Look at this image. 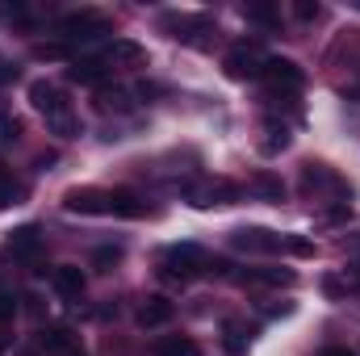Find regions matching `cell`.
I'll list each match as a JSON object with an SVG mask.
<instances>
[{
  "mask_svg": "<svg viewBox=\"0 0 360 356\" xmlns=\"http://www.w3.org/2000/svg\"><path fill=\"white\" fill-rule=\"evenodd\" d=\"M55 34H59V42H68V46H84V42H96V38L113 34V21H109L101 8H76V13H63V17L55 21Z\"/></svg>",
  "mask_w": 360,
  "mask_h": 356,
  "instance_id": "obj_1",
  "label": "cell"
},
{
  "mask_svg": "<svg viewBox=\"0 0 360 356\" xmlns=\"http://www.w3.org/2000/svg\"><path fill=\"white\" fill-rule=\"evenodd\" d=\"M160 30H168L172 38L188 42V46H205L210 34H214V17L210 13H164Z\"/></svg>",
  "mask_w": 360,
  "mask_h": 356,
  "instance_id": "obj_2",
  "label": "cell"
},
{
  "mask_svg": "<svg viewBox=\"0 0 360 356\" xmlns=\"http://www.w3.org/2000/svg\"><path fill=\"white\" fill-rule=\"evenodd\" d=\"M260 80L269 84L272 96H297L302 84H306V72L293 63V59H281V55H269L264 68H260Z\"/></svg>",
  "mask_w": 360,
  "mask_h": 356,
  "instance_id": "obj_3",
  "label": "cell"
},
{
  "mask_svg": "<svg viewBox=\"0 0 360 356\" xmlns=\"http://www.w3.org/2000/svg\"><path fill=\"white\" fill-rule=\"evenodd\" d=\"M205 252L197 248V243H172L168 252H164V276L168 281H193V276H201L205 272Z\"/></svg>",
  "mask_w": 360,
  "mask_h": 356,
  "instance_id": "obj_4",
  "label": "cell"
},
{
  "mask_svg": "<svg viewBox=\"0 0 360 356\" xmlns=\"http://www.w3.org/2000/svg\"><path fill=\"white\" fill-rule=\"evenodd\" d=\"M184 197H188V205L210 210V205H235L243 197V189L231 180H201V184H184Z\"/></svg>",
  "mask_w": 360,
  "mask_h": 356,
  "instance_id": "obj_5",
  "label": "cell"
},
{
  "mask_svg": "<svg viewBox=\"0 0 360 356\" xmlns=\"http://www.w3.org/2000/svg\"><path fill=\"white\" fill-rule=\"evenodd\" d=\"M63 210L68 214H84V218H101V214H109V189L76 184V189L63 193Z\"/></svg>",
  "mask_w": 360,
  "mask_h": 356,
  "instance_id": "obj_6",
  "label": "cell"
},
{
  "mask_svg": "<svg viewBox=\"0 0 360 356\" xmlns=\"http://www.w3.org/2000/svg\"><path fill=\"white\" fill-rule=\"evenodd\" d=\"M231 248L248 252V256H272V252H281V235L269 231V227H235L231 231Z\"/></svg>",
  "mask_w": 360,
  "mask_h": 356,
  "instance_id": "obj_7",
  "label": "cell"
},
{
  "mask_svg": "<svg viewBox=\"0 0 360 356\" xmlns=\"http://www.w3.org/2000/svg\"><path fill=\"white\" fill-rule=\"evenodd\" d=\"M30 105L51 122V117H63V113H72V101H68V92L59 89V84H51V80H30Z\"/></svg>",
  "mask_w": 360,
  "mask_h": 356,
  "instance_id": "obj_8",
  "label": "cell"
},
{
  "mask_svg": "<svg viewBox=\"0 0 360 356\" xmlns=\"http://www.w3.org/2000/svg\"><path fill=\"white\" fill-rule=\"evenodd\" d=\"M264 59L269 55H260V46H235V51H226V59H222V72L231 76V80H260V68H264Z\"/></svg>",
  "mask_w": 360,
  "mask_h": 356,
  "instance_id": "obj_9",
  "label": "cell"
},
{
  "mask_svg": "<svg viewBox=\"0 0 360 356\" xmlns=\"http://www.w3.org/2000/svg\"><path fill=\"white\" fill-rule=\"evenodd\" d=\"M38 348L46 356H89L84 344H80V336H76L72 327H63V323L42 327V331H38Z\"/></svg>",
  "mask_w": 360,
  "mask_h": 356,
  "instance_id": "obj_10",
  "label": "cell"
},
{
  "mask_svg": "<svg viewBox=\"0 0 360 356\" xmlns=\"http://www.w3.org/2000/svg\"><path fill=\"white\" fill-rule=\"evenodd\" d=\"M4 252L8 256H17V260H38L42 256V231L30 222V227H17V231H8V239H4Z\"/></svg>",
  "mask_w": 360,
  "mask_h": 356,
  "instance_id": "obj_11",
  "label": "cell"
},
{
  "mask_svg": "<svg viewBox=\"0 0 360 356\" xmlns=\"http://www.w3.org/2000/svg\"><path fill=\"white\" fill-rule=\"evenodd\" d=\"M51 285H55V293H59L63 302H80L89 276H84V268L80 265H59L55 272H51Z\"/></svg>",
  "mask_w": 360,
  "mask_h": 356,
  "instance_id": "obj_12",
  "label": "cell"
},
{
  "mask_svg": "<svg viewBox=\"0 0 360 356\" xmlns=\"http://www.w3.org/2000/svg\"><path fill=\"white\" fill-rule=\"evenodd\" d=\"M302 189H306V193H323V189H331L335 197H348V184L335 177L327 164H302Z\"/></svg>",
  "mask_w": 360,
  "mask_h": 356,
  "instance_id": "obj_13",
  "label": "cell"
},
{
  "mask_svg": "<svg viewBox=\"0 0 360 356\" xmlns=\"http://www.w3.org/2000/svg\"><path fill=\"white\" fill-rule=\"evenodd\" d=\"M109 214H113V218H147L151 205H147L134 189H109Z\"/></svg>",
  "mask_w": 360,
  "mask_h": 356,
  "instance_id": "obj_14",
  "label": "cell"
},
{
  "mask_svg": "<svg viewBox=\"0 0 360 356\" xmlns=\"http://www.w3.org/2000/svg\"><path fill=\"white\" fill-rule=\"evenodd\" d=\"M143 55H147V51H143V46L134 42V38H117V34H113V38L105 42V51H101L96 59H101V63H113V68H117V63H143Z\"/></svg>",
  "mask_w": 360,
  "mask_h": 356,
  "instance_id": "obj_15",
  "label": "cell"
},
{
  "mask_svg": "<svg viewBox=\"0 0 360 356\" xmlns=\"http://www.w3.org/2000/svg\"><path fill=\"white\" fill-rule=\"evenodd\" d=\"M172 314H176V302H168V298H147L143 306H139V327L143 331H151V327H164V323H172Z\"/></svg>",
  "mask_w": 360,
  "mask_h": 356,
  "instance_id": "obj_16",
  "label": "cell"
},
{
  "mask_svg": "<svg viewBox=\"0 0 360 356\" xmlns=\"http://www.w3.org/2000/svg\"><path fill=\"white\" fill-rule=\"evenodd\" d=\"M297 281V272L293 268H243L239 272V285H293Z\"/></svg>",
  "mask_w": 360,
  "mask_h": 356,
  "instance_id": "obj_17",
  "label": "cell"
},
{
  "mask_svg": "<svg viewBox=\"0 0 360 356\" xmlns=\"http://www.w3.org/2000/svg\"><path fill=\"white\" fill-rule=\"evenodd\" d=\"M243 21L248 25H260V30H276L281 25V8L272 0H248L243 4Z\"/></svg>",
  "mask_w": 360,
  "mask_h": 356,
  "instance_id": "obj_18",
  "label": "cell"
},
{
  "mask_svg": "<svg viewBox=\"0 0 360 356\" xmlns=\"http://www.w3.org/2000/svg\"><path fill=\"white\" fill-rule=\"evenodd\" d=\"M109 76V63H101L96 55H89V59H76L72 68H68V80L72 84H101Z\"/></svg>",
  "mask_w": 360,
  "mask_h": 356,
  "instance_id": "obj_19",
  "label": "cell"
},
{
  "mask_svg": "<svg viewBox=\"0 0 360 356\" xmlns=\"http://www.w3.org/2000/svg\"><path fill=\"white\" fill-rule=\"evenodd\" d=\"M248 340H252V327H243L239 319L222 323V348H226V356H248Z\"/></svg>",
  "mask_w": 360,
  "mask_h": 356,
  "instance_id": "obj_20",
  "label": "cell"
},
{
  "mask_svg": "<svg viewBox=\"0 0 360 356\" xmlns=\"http://www.w3.org/2000/svg\"><path fill=\"white\" fill-rule=\"evenodd\" d=\"M151 352L155 356H201V348H197V340H188V336H160V340L151 344Z\"/></svg>",
  "mask_w": 360,
  "mask_h": 356,
  "instance_id": "obj_21",
  "label": "cell"
},
{
  "mask_svg": "<svg viewBox=\"0 0 360 356\" xmlns=\"http://www.w3.org/2000/svg\"><path fill=\"white\" fill-rule=\"evenodd\" d=\"M252 193L264 197V201H272V205L285 201V184H281V177H272V172H256V177H252Z\"/></svg>",
  "mask_w": 360,
  "mask_h": 356,
  "instance_id": "obj_22",
  "label": "cell"
},
{
  "mask_svg": "<svg viewBox=\"0 0 360 356\" xmlns=\"http://www.w3.org/2000/svg\"><path fill=\"white\" fill-rule=\"evenodd\" d=\"M21 193H25V189H21V180L13 177V168L0 160V210L17 205V201H21Z\"/></svg>",
  "mask_w": 360,
  "mask_h": 356,
  "instance_id": "obj_23",
  "label": "cell"
},
{
  "mask_svg": "<svg viewBox=\"0 0 360 356\" xmlns=\"http://www.w3.org/2000/svg\"><path fill=\"white\" fill-rule=\"evenodd\" d=\"M38 63H59V59H68V63H76V51L68 46V42H38L34 51H30Z\"/></svg>",
  "mask_w": 360,
  "mask_h": 356,
  "instance_id": "obj_24",
  "label": "cell"
},
{
  "mask_svg": "<svg viewBox=\"0 0 360 356\" xmlns=\"http://www.w3.org/2000/svg\"><path fill=\"white\" fill-rule=\"evenodd\" d=\"M96 109H101V113H109V109L126 113V109H130V92L126 89H101L96 92Z\"/></svg>",
  "mask_w": 360,
  "mask_h": 356,
  "instance_id": "obj_25",
  "label": "cell"
},
{
  "mask_svg": "<svg viewBox=\"0 0 360 356\" xmlns=\"http://www.w3.org/2000/svg\"><path fill=\"white\" fill-rule=\"evenodd\" d=\"M46 130H51V134H59V139H72V134H80V117H76V113L51 117V122H46Z\"/></svg>",
  "mask_w": 360,
  "mask_h": 356,
  "instance_id": "obj_26",
  "label": "cell"
},
{
  "mask_svg": "<svg viewBox=\"0 0 360 356\" xmlns=\"http://www.w3.org/2000/svg\"><path fill=\"white\" fill-rule=\"evenodd\" d=\"M117 260H122V248H117V243H105V248H96V252H92V265L101 268V272H109Z\"/></svg>",
  "mask_w": 360,
  "mask_h": 356,
  "instance_id": "obj_27",
  "label": "cell"
},
{
  "mask_svg": "<svg viewBox=\"0 0 360 356\" xmlns=\"http://www.w3.org/2000/svg\"><path fill=\"white\" fill-rule=\"evenodd\" d=\"M0 21H8V25H30V8H25L21 0H13V4H0Z\"/></svg>",
  "mask_w": 360,
  "mask_h": 356,
  "instance_id": "obj_28",
  "label": "cell"
},
{
  "mask_svg": "<svg viewBox=\"0 0 360 356\" xmlns=\"http://www.w3.org/2000/svg\"><path fill=\"white\" fill-rule=\"evenodd\" d=\"M281 252H289V256H314V243L302 239V235H281Z\"/></svg>",
  "mask_w": 360,
  "mask_h": 356,
  "instance_id": "obj_29",
  "label": "cell"
},
{
  "mask_svg": "<svg viewBox=\"0 0 360 356\" xmlns=\"http://www.w3.org/2000/svg\"><path fill=\"white\" fill-rule=\"evenodd\" d=\"M17 319V298H13V289L8 285H0V327L4 323H13Z\"/></svg>",
  "mask_w": 360,
  "mask_h": 356,
  "instance_id": "obj_30",
  "label": "cell"
},
{
  "mask_svg": "<svg viewBox=\"0 0 360 356\" xmlns=\"http://www.w3.org/2000/svg\"><path fill=\"white\" fill-rule=\"evenodd\" d=\"M323 293H327L331 302H340V298H348V281H340V276H323Z\"/></svg>",
  "mask_w": 360,
  "mask_h": 356,
  "instance_id": "obj_31",
  "label": "cell"
},
{
  "mask_svg": "<svg viewBox=\"0 0 360 356\" xmlns=\"http://www.w3.org/2000/svg\"><path fill=\"white\" fill-rule=\"evenodd\" d=\"M17 130H21V126H17V117H13V113L0 105V139L8 143V139H17Z\"/></svg>",
  "mask_w": 360,
  "mask_h": 356,
  "instance_id": "obj_32",
  "label": "cell"
},
{
  "mask_svg": "<svg viewBox=\"0 0 360 356\" xmlns=\"http://www.w3.org/2000/svg\"><path fill=\"white\" fill-rule=\"evenodd\" d=\"M293 13H297L302 21H319V17H323V8H319V4H310V0H297V4H293Z\"/></svg>",
  "mask_w": 360,
  "mask_h": 356,
  "instance_id": "obj_33",
  "label": "cell"
},
{
  "mask_svg": "<svg viewBox=\"0 0 360 356\" xmlns=\"http://www.w3.org/2000/svg\"><path fill=\"white\" fill-rule=\"evenodd\" d=\"M344 281H348V285H356V289H360V260H352V265L344 268Z\"/></svg>",
  "mask_w": 360,
  "mask_h": 356,
  "instance_id": "obj_34",
  "label": "cell"
},
{
  "mask_svg": "<svg viewBox=\"0 0 360 356\" xmlns=\"http://www.w3.org/2000/svg\"><path fill=\"white\" fill-rule=\"evenodd\" d=\"M8 80H17V63H0V84H8Z\"/></svg>",
  "mask_w": 360,
  "mask_h": 356,
  "instance_id": "obj_35",
  "label": "cell"
},
{
  "mask_svg": "<svg viewBox=\"0 0 360 356\" xmlns=\"http://www.w3.org/2000/svg\"><path fill=\"white\" fill-rule=\"evenodd\" d=\"M319 356H356L352 348H340V344H331V348H323Z\"/></svg>",
  "mask_w": 360,
  "mask_h": 356,
  "instance_id": "obj_36",
  "label": "cell"
},
{
  "mask_svg": "<svg viewBox=\"0 0 360 356\" xmlns=\"http://www.w3.org/2000/svg\"><path fill=\"white\" fill-rule=\"evenodd\" d=\"M25 310H30V314H42V306H38V298H34V293H25Z\"/></svg>",
  "mask_w": 360,
  "mask_h": 356,
  "instance_id": "obj_37",
  "label": "cell"
},
{
  "mask_svg": "<svg viewBox=\"0 0 360 356\" xmlns=\"http://www.w3.org/2000/svg\"><path fill=\"white\" fill-rule=\"evenodd\" d=\"M344 248H352V252H360V231H356V235H348V239H344Z\"/></svg>",
  "mask_w": 360,
  "mask_h": 356,
  "instance_id": "obj_38",
  "label": "cell"
},
{
  "mask_svg": "<svg viewBox=\"0 0 360 356\" xmlns=\"http://www.w3.org/2000/svg\"><path fill=\"white\" fill-rule=\"evenodd\" d=\"M13 356H38V352L34 348H21V352H13Z\"/></svg>",
  "mask_w": 360,
  "mask_h": 356,
  "instance_id": "obj_39",
  "label": "cell"
},
{
  "mask_svg": "<svg viewBox=\"0 0 360 356\" xmlns=\"http://www.w3.org/2000/svg\"><path fill=\"white\" fill-rule=\"evenodd\" d=\"M352 4H356V8H360V0H352Z\"/></svg>",
  "mask_w": 360,
  "mask_h": 356,
  "instance_id": "obj_40",
  "label": "cell"
}]
</instances>
